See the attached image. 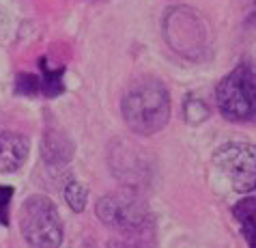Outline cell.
I'll list each match as a JSON object with an SVG mask.
<instances>
[{
    "mask_svg": "<svg viewBox=\"0 0 256 248\" xmlns=\"http://www.w3.org/2000/svg\"><path fill=\"white\" fill-rule=\"evenodd\" d=\"M209 115V110H207V106H204L200 99H188V104H186V119H190V123H200L204 121Z\"/></svg>",
    "mask_w": 256,
    "mask_h": 248,
    "instance_id": "obj_12",
    "label": "cell"
},
{
    "mask_svg": "<svg viewBox=\"0 0 256 248\" xmlns=\"http://www.w3.org/2000/svg\"><path fill=\"white\" fill-rule=\"evenodd\" d=\"M13 190L11 186H2L0 183V226H9V205L13 198Z\"/></svg>",
    "mask_w": 256,
    "mask_h": 248,
    "instance_id": "obj_13",
    "label": "cell"
},
{
    "mask_svg": "<svg viewBox=\"0 0 256 248\" xmlns=\"http://www.w3.org/2000/svg\"><path fill=\"white\" fill-rule=\"evenodd\" d=\"M120 115L125 125L140 136L160 132L170 119L168 89L155 78H142L134 82L120 99Z\"/></svg>",
    "mask_w": 256,
    "mask_h": 248,
    "instance_id": "obj_1",
    "label": "cell"
},
{
    "mask_svg": "<svg viewBox=\"0 0 256 248\" xmlns=\"http://www.w3.org/2000/svg\"><path fill=\"white\" fill-rule=\"evenodd\" d=\"M41 153L48 164H67L74 155V145L71 140L60 132H48L44 136V145H41Z\"/></svg>",
    "mask_w": 256,
    "mask_h": 248,
    "instance_id": "obj_7",
    "label": "cell"
},
{
    "mask_svg": "<svg viewBox=\"0 0 256 248\" xmlns=\"http://www.w3.org/2000/svg\"><path fill=\"white\" fill-rule=\"evenodd\" d=\"M216 104L232 123L256 121V65H239L222 78L216 89Z\"/></svg>",
    "mask_w": 256,
    "mask_h": 248,
    "instance_id": "obj_2",
    "label": "cell"
},
{
    "mask_svg": "<svg viewBox=\"0 0 256 248\" xmlns=\"http://www.w3.org/2000/svg\"><path fill=\"white\" fill-rule=\"evenodd\" d=\"M28 138L18 132L0 134V175L16 173L28 158Z\"/></svg>",
    "mask_w": 256,
    "mask_h": 248,
    "instance_id": "obj_6",
    "label": "cell"
},
{
    "mask_svg": "<svg viewBox=\"0 0 256 248\" xmlns=\"http://www.w3.org/2000/svg\"><path fill=\"white\" fill-rule=\"evenodd\" d=\"M18 95H39V76L34 74H20L16 80Z\"/></svg>",
    "mask_w": 256,
    "mask_h": 248,
    "instance_id": "obj_11",
    "label": "cell"
},
{
    "mask_svg": "<svg viewBox=\"0 0 256 248\" xmlns=\"http://www.w3.org/2000/svg\"><path fill=\"white\" fill-rule=\"evenodd\" d=\"M86 198H88V190L84 183L80 181H69L67 188H65V201L71 207V211L80 214V211L86 207Z\"/></svg>",
    "mask_w": 256,
    "mask_h": 248,
    "instance_id": "obj_10",
    "label": "cell"
},
{
    "mask_svg": "<svg viewBox=\"0 0 256 248\" xmlns=\"http://www.w3.org/2000/svg\"><path fill=\"white\" fill-rule=\"evenodd\" d=\"M39 67H41V74L39 76V95L44 97H56L65 91V84H62V74H65V67H56L52 69L50 67L48 59H41L39 61Z\"/></svg>",
    "mask_w": 256,
    "mask_h": 248,
    "instance_id": "obj_9",
    "label": "cell"
},
{
    "mask_svg": "<svg viewBox=\"0 0 256 248\" xmlns=\"http://www.w3.org/2000/svg\"><path fill=\"white\" fill-rule=\"evenodd\" d=\"M213 166L234 192H252L256 188V145L224 143L213 153Z\"/></svg>",
    "mask_w": 256,
    "mask_h": 248,
    "instance_id": "obj_5",
    "label": "cell"
},
{
    "mask_svg": "<svg viewBox=\"0 0 256 248\" xmlns=\"http://www.w3.org/2000/svg\"><path fill=\"white\" fill-rule=\"evenodd\" d=\"M232 216L237 220L241 235L250 246L256 248V196H246L232 207Z\"/></svg>",
    "mask_w": 256,
    "mask_h": 248,
    "instance_id": "obj_8",
    "label": "cell"
},
{
    "mask_svg": "<svg viewBox=\"0 0 256 248\" xmlns=\"http://www.w3.org/2000/svg\"><path fill=\"white\" fill-rule=\"evenodd\" d=\"M20 231L30 246L52 248L62 244V220L48 196L32 194L20 209Z\"/></svg>",
    "mask_w": 256,
    "mask_h": 248,
    "instance_id": "obj_4",
    "label": "cell"
},
{
    "mask_svg": "<svg viewBox=\"0 0 256 248\" xmlns=\"http://www.w3.org/2000/svg\"><path fill=\"white\" fill-rule=\"evenodd\" d=\"M97 218L120 233H138L148 224V205L134 188H120L102 196L95 205Z\"/></svg>",
    "mask_w": 256,
    "mask_h": 248,
    "instance_id": "obj_3",
    "label": "cell"
}]
</instances>
